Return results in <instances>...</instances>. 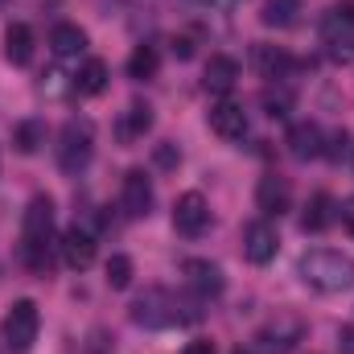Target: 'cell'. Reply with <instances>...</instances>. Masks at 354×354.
I'll return each instance as SVG.
<instances>
[{
    "label": "cell",
    "instance_id": "6da1fadb",
    "mask_svg": "<svg viewBox=\"0 0 354 354\" xmlns=\"http://www.w3.org/2000/svg\"><path fill=\"white\" fill-rule=\"evenodd\" d=\"M54 202L50 194H37L25 206V264L37 276H50L54 268Z\"/></svg>",
    "mask_w": 354,
    "mask_h": 354
},
{
    "label": "cell",
    "instance_id": "7a4b0ae2",
    "mask_svg": "<svg viewBox=\"0 0 354 354\" xmlns=\"http://www.w3.org/2000/svg\"><path fill=\"white\" fill-rule=\"evenodd\" d=\"M297 272L317 292H346L354 284V260L342 252H309Z\"/></svg>",
    "mask_w": 354,
    "mask_h": 354
},
{
    "label": "cell",
    "instance_id": "3957f363",
    "mask_svg": "<svg viewBox=\"0 0 354 354\" xmlns=\"http://www.w3.org/2000/svg\"><path fill=\"white\" fill-rule=\"evenodd\" d=\"M37 330H41V313H37V305H33L29 297L12 301L8 313H4V326H0L4 346H8L12 354H29L33 351V342H37Z\"/></svg>",
    "mask_w": 354,
    "mask_h": 354
},
{
    "label": "cell",
    "instance_id": "277c9868",
    "mask_svg": "<svg viewBox=\"0 0 354 354\" xmlns=\"http://www.w3.org/2000/svg\"><path fill=\"white\" fill-rule=\"evenodd\" d=\"M95 153V128L91 120H66L62 136H58V165L62 174H83Z\"/></svg>",
    "mask_w": 354,
    "mask_h": 354
},
{
    "label": "cell",
    "instance_id": "5b68a950",
    "mask_svg": "<svg viewBox=\"0 0 354 354\" xmlns=\"http://www.w3.org/2000/svg\"><path fill=\"white\" fill-rule=\"evenodd\" d=\"M322 41L338 62H354V8L338 4L322 17Z\"/></svg>",
    "mask_w": 354,
    "mask_h": 354
},
{
    "label": "cell",
    "instance_id": "8992f818",
    "mask_svg": "<svg viewBox=\"0 0 354 354\" xmlns=\"http://www.w3.org/2000/svg\"><path fill=\"white\" fill-rule=\"evenodd\" d=\"M132 322L136 326H174V322H185V317L177 313V301L165 288H149L145 297L132 301Z\"/></svg>",
    "mask_w": 354,
    "mask_h": 354
},
{
    "label": "cell",
    "instance_id": "52a82bcc",
    "mask_svg": "<svg viewBox=\"0 0 354 354\" xmlns=\"http://www.w3.org/2000/svg\"><path fill=\"white\" fill-rule=\"evenodd\" d=\"M174 227H177V235H189V239H198V235L210 227V202H206L198 189L181 194L174 202Z\"/></svg>",
    "mask_w": 354,
    "mask_h": 354
},
{
    "label": "cell",
    "instance_id": "ba28073f",
    "mask_svg": "<svg viewBox=\"0 0 354 354\" xmlns=\"http://www.w3.org/2000/svg\"><path fill=\"white\" fill-rule=\"evenodd\" d=\"M301 334H305V326L297 317H276V322H268L264 330L256 334V351L260 354H288L301 342Z\"/></svg>",
    "mask_w": 354,
    "mask_h": 354
},
{
    "label": "cell",
    "instance_id": "9c48e42d",
    "mask_svg": "<svg viewBox=\"0 0 354 354\" xmlns=\"http://www.w3.org/2000/svg\"><path fill=\"white\" fill-rule=\"evenodd\" d=\"M276 248H280V235H276V227L268 218H256V223L243 227V256L252 264H260V268L272 264L276 260Z\"/></svg>",
    "mask_w": 354,
    "mask_h": 354
},
{
    "label": "cell",
    "instance_id": "30bf717a",
    "mask_svg": "<svg viewBox=\"0 0 354 354\" xmlns=\"http://www.w3.org/2000/svg\"><path fill=\"white\" fill-rule=\"evenodd\" d=\"M120 206L128 218H145L153 210V181L145 177V169H128L124 185H120Z\"/></svg>",
    "mask_w": 354,
    "mask_h": 354
},
{
    "label": "cell",
    "instance_id": "8fae6325",
    "mask_svg": "<svg viewBox=\"0 0 354 354\" xmlns=\"http://www.w3.org/2000/svg\"><path fill=\"white\" fill-rule=\"evenodd\" d=\"M58 252H62V264H66V268L83 272V268L95 264V235H91V231H83V227L75 223V227H66V231H62Z\"/></svg>",
    "mask_w": 354,
    "mask_h": 354
},
{
    "label": "cell",
    "instance_id": "7c38bea8",
    "mask_svg": "<svg viewBox=\"0 0 354 354\" xmlns=\"http://www.w3.org/2000/svg\"><path fill=\"white\" fill-rule=\"evenodd\" d=\"M210 132L223 136V140H243L248 132V111L231 99H223L218 107H210Z\"/></svg>",
    "mask_w": 354,
    "mask_h": 354
},
{
    "label": "cell",
    "instance_id": "4fadbf2b",
    "mask_svg": "<svg viewBox=\"0 0 354 354\" xmlns=\"http://www.w3.org/2000/svg\"><path fill=\"white\" fill-rule=\"evenodd\" d=\"M181 272H185V284L198 297H218L223 292V268L218 264H210V260H185Z\"/></svg>",
    "mask_w": 354,
    "mask_h": 354
},
{
    "label": "cell",
    "instance_id": "5bb4252c",
    "mask_svg": "<svg viewBox=\"0 0 354 354\" xmlns=\"http://www.w3.org/2000/svg\"><path fill=\"white\" fill-rule=\"evenodd\" d=\"M288 202H292V194H288V181H284V177H276V174L260 177V185H256V206H260L264 214H284Z\"/></svg>",
    "mask_w": 354,
    "mask_h": 354
},
{
    "label": "cell",
    "instance_id": "9a60e30c",
    "mask_svg": "<svg viewBox=\"0 0 354 354\" xmlns=\"http://www.w3.org/2000/svg\"><path fill=\"white\" fill-rule=\"evenodd\" d=\"M239 83V62L235 58H227V54H214L210 62H206V75H202V87L214 91V95H227V91Z\"/></svg>",
    "mask_w": 354,
    "mask_h": 354
},
{
    "label": "cell",
    "instance_id": "2e32d148",
    "mask_svg": "<svg viewBox=\"0 0 354 354\" xmlns=\"http://www.w3.org/2000/svg\"><path fill=\"white\" fill-rule=\"evenodd\" d=\"M4 58L12 62V66H29L33 62V29L29 25H8L4 29Z\"/></svg>",
    "mask_w": 354,
    "mask_h": 354
},
{
    "label": "cell",
    "instance_id": "e0dca14e",
    "mask_svg": "<svg viewBox=\"0 0 354 354\" xmlns=\"http://www.w3.org/2000/svg\"><path fill=\"white\" fill-rule=\"evenodd\" d=\"M288 153L297 157V161H313V157H322V128L317 124H297L292 132H288Z\"/></svg>",
    "mask_w": 354,
    "mask_h": 354
},
{
    "label": "cell",
    "instance_id": "ac0fdd59",
    "mask_svg": "<svg viewBox=\"0 0 354 354\" xmlns=\"http://www.w3.org/2000/svg\"><path fill=\"white\" fill-rule=\"evenodd\" d=\"M252 66H256L264 79H284V75L292 71V58H288L284 50H276V46H256V50H252Z\"/></svg>",
    "mask_w": 354,
    "mask_h": 354
},
{
    "label": "cell",
    "instance_id": "d6986e66",
    "mask_svg": "<svg viewBox=\"0 0 354 354\" xmlns=\"http://www.w3.org/2000/svg\"><path fill=\"white\" fill-rule=\"evenodd\" d=\"M330 223H334V198H330V194H313L309 206H305V214H301V227L317 235V231H326Z\"/></svg>",
    "mask_w": 354,
    "mask_h": 354
},
{
    "label": "cell",
    "instance_id": "ffe728a7",
    "mask_svg": "<svg viewBox=\"0 0 354 354\" xmlns=\"http://www.w3.org/2000/svg\"><path fill=\"white\" fill-rule=\"evenodd\" d=\"M75 91L79 95H103L107 91V62L103 58H87L83 71L75 75Z\"/></svg>",
    "mask_w": 354,
    "mask_h": 354
},
{
    "label": "cell",
    "instance_id": "44dd1931",
    "mask_svg": "<svg viewBox=\"0 0 354 354\" xmlns=\"http://www.w3.org/2000/svg\"><path fill=\"white\" fill-rule=\"evenodd\" d=\"M297 17H301V0H264V12H260L268 29H288L297 25Z\"/></svg>",
    "mask_w": 354,
    "mask_h": 354
},
{
    "label": "cell",
    "instance_id": "7402d4cb",
    "mask_svg": "<svg viewBox=\"0 0 354 354\" xmlns=\"http://www.w3.org/2000/svg\"><path fill=\"white\" fill-rule=\"evenodd\" d=\"M50 46H54L58 58H71V54H83V50H87V33H83L79 25H58V29L50 33Z\"/></svg>",
    "mask_w": 354,
    "mask_h": 354
},
{
    "label": "cell",
    "instance_id": "603a6c76",
    "mask_svg": "<svg viewBox=\"0 0 354 354\" xmlns=\"http://www.w3.org/2000/svg\"><path fill=\"white\" fill-rule=\"evenodd\" d=\"M12 145H17V153L33 157V153L46 145V124H41V120H21V124L12 128Z\"/></svg>",
    "mask_w": 354,
    "mask_h": 354
},
{
    "label": "cell",
    "instance_id": "cb8c5ba5",
    "mask_svg": "<svg viewBox=\"0 0 354 354\" xmlns=\"http://www.w3.org/2000/svg\"><path fill=\"white\" fill-rule=\"evenodd\" d=\"M157 66H161V58H157V46H136V50H132V58H128V79H136V83H149V79L157 75Z\"/></svg>",
    "mask_w": 354,
    "mask_h": 354
},
{
    "label": "cell",
    "instance_id": "d4e9b609",
    "mask_svg": "<svg viewBox=\"0 0 354 354\" xmlns=\"http://www.w3.org/2000/svg\"><path fill=\"white\" fill-rule=\"evenodd\" d=\"M149 128H153V107H149V103H132L128 115H124V128H120L124 140H136V136H145Z\"/></svg>",
    "mask_w": 354,
    "mask_h": 354
},
{
    "label": "cell",
    "instance_id": "484cf974",
    "mask_svg": "<svg viewBox=\"0 0 354 354\" xmlns=\"http://www.w3.org/2000/svg\"><path fill=\"white\" fill-rule=\"evenodd\" d=\"M103 272H107V284H111L115 292H124V288L132 284V276H136V268H132V260H128V256H111Z\"/></svg>",
    "mask_w": 354,
    "mask_h": 354
},
{
    "label": "cell",
    "instance_id": "4316f807",
    "mask_svg": "<svg viewBox=\"0 0 354 354\" xmlns=\"http://www.w3.org/2000/svg\"><path fill=\"white\" fill-rule=\"evenodd\" d=\"M264 107H268V115H288L292 95L288 91H264Z\"/></svg>",
    "mask_w": 354,
    "mask_h": 354
},
{
    "label": "cell",
    "instance_id": "83f0119b",
    "mask_svg": "<svg viewBox=\"0 0 354 354\" xmlns=\"http://www.w3.org/2000/svg\"><path fill=\"white\" fill-rule=\"evenodd\" d=\"M153 157H157V165H161V169H177V165H181V149L169 145V140H165V145H157V153H153Z\"/></svg>",
    "mask_w": 354,
    "mask_h": 354
},
{
    "label": "cell",
    "instance_id": "f1b7e54d",
    "mask_svg": "<svg viewBox=\"0 0 354 354\" xmlns=\"http://www.w3.org/2000/svg\"><path fill=\"white\" fill-rule=\"evenodd\" d=\"M338 351L354 354V326H342V330H338Z\"/></svg>",
    "mask_w": 354,
    "mask_h": 354
},
{
    "label": "cell",
    "instance_id": "f546056e",
    "mask_svg": "<svg viewBox=\"0 0 354 354\" xmlns=\"http://www.w3.org/2000/svg\"><path fill=\"white\" fill-rule=\"evenodd\" d=\"M185 354H218V351H214V342H189Z\"/></svg>",
    "mask_w": 354,
    "mask_h": 354
},
{
    "label": "cell",
    "instance_id": "4dcf8cb0",
    "mask_svg": "<svg viewBox=\"0 0 354 354\" xmlns=\"http://www.w3.org/2000/svg\"><path fill=\"white\" fill-rule=\"evenodd\" d=\"M174 54H177V58H194V46H189L185 37H177V41H174Z\"/></svg>",
    "mask_w": 354,
    "mask_h": 354
},
{
    "label": "cell",
    "instance_id": "1f68e13d",
    "mask_svg": "<svg viewBox=\"0 0 354 354\" xmlns=\"http://www.w3.org/2000/svg\"><path fill=\"white\" fill-rule=\"evenodd\" d=\"M342 218H346V227L354 231V198H346V206H342Z\"/></svg>",
    "mask_w": 354,
    "mask_h": 354
},
{
    "label": "cell",
    "instance_id": "d6a6232c",
    "mask_svg": "<svg viewBox=\"0 0 354 354\" xmlns=\"http://www.w3.org/2000/svg\"><path fill=\"white\" fill-rule=\"evenodd\" d=\"M235 354H243V351H235Z\"/></svg>",
    "mask_w": 354,
    "mask_h": 354
},
{
    "label": "cell",
    "instance_id": "836d02e7",
    "mask_svg": "<svg viewBox=\"0 0 354 354\" xmlns=\"http://www.w3.org/2000/svg\"><path fill=\"white\" fill-rule=\"evenodd\" d=\"M0 4H4V0H0Z\"/></svg>",
    "mask_w": 354,
    "mask_h": 354
}]
</instances>
